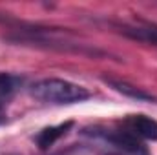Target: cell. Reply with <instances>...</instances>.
Returning <instances> with one entry per match:
<instances>
[{"mask_svg":"<svg viewBox=\"0 0 157 155\" xmlns=\"http://www.w3.org/2000/svg\"><path fill=\"white\" fill-rule=\"evenodd\" d=\"M73 124L71 122H64V124H59V126H49V128H44L37 135V144H39L40 150H48L49 146H53L62 135H66V131L71 128Z\"/></svg>","mask_w":157,"mask_h":155,"instance_id":"obj_4","label":"cell"},{"mask_svg":"<svg viewBox=\"0 0 157 155\" xmlns=\"http://www.w3.org/2000/svg\"><path fill=\"white\" fill-rule=\"evenodd\" d=\"M6 122V112H4V106H0V124Z\"/></svg>","mask_w":157,"mask_h":155,"instance_id":"obj_6","label":"cell"},{"mask_svg":"<svg viewBox=\"0 0 157 155\" xmlns=\"http://www.w3.org/2000/svg\"><path fill=\"white\" fill-rule=\"evenodd\" d=\"M20 86V78L11 73H0V106H6L7 100L15 95Z\"/></svg>","mask_w":157,"mask_h":155,"instance_id":"obj_5","label":"cell"},{"mask_svg":"<svg viewBox=\"0 0 157 155\" xmlns=\"http://www.w3.org/2000/svg\"><path fill=\"white\" fill-rule=\"evenodd\" d=\"M104 82H106L110 88H113L117 93L128 97V99H133V100H137V102H155L157 100L152 93H148V91H144V89H141V88H137V86H133V84H128V82H124V80L104 78Z\"/></svg>","mask_w":157,"mask_h":155,"instance_id":"obj_3","label":"cell"},{"mask_svg":"<svg viewBox=\"0 0 157 155\" xmlns=\"http://www.w3.org/2000/svg\"><path fill=\"white\" fill-rule=\"evenodd\" d=\"M29 93H31V97H35L40 102L57 104V106L82 102V100L91 97V93L84 86H78L75 82H70V80H64V78H53V77L35 80L29 86Z\"/></svg>","mask_w":157,"mask_h":155,"instance_id":"obj_1","label":"cell"},{"mask_svg":"<svg viewBox=\"0 0 157 155\" xmlns=\"http://www.w3.org/2000/svg\"><path fill=\"white\" fill-rule=\"evenodd\" d=\"M126 126L132 135L146 139V141H157V120L146 115H130L126 119Z\"/></svg>","mask_w":157,"mask_h":155,"instance_id":"obj_2","label":"cell"}]
</instances>
